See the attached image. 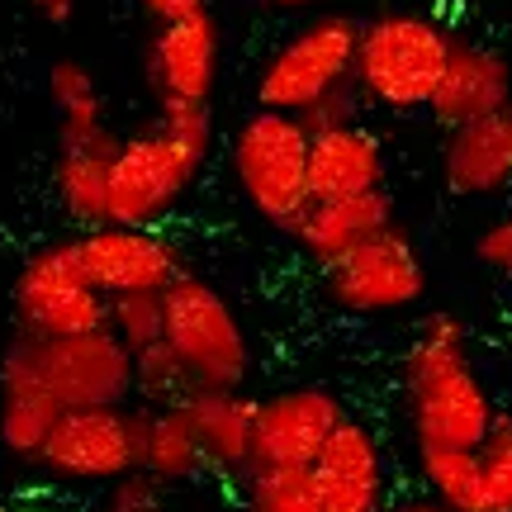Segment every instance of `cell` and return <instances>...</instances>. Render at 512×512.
Returning a JSON list of instances; mask_svg holds the SVG:
<instances>
[{
  "mask_svg": "<svg viewBox=\"0 0 512 512\" xmlns=\"http://www.w3.org/2000/svg\"><path fill=\"white\" fill-rule=\"evenodd\" d=\"M214 147V114L209 105H157V119L138 133L119 138L110 162V223L114 228H147L157 233L181 200L195 190Z\"/></svg>",
  "mask_w": 512,
  "mask_h": 512,
  "instance_id": "obj_1",
  "label": "cell"
},
{
  "mask_svg": "<svg viewBox=\"0 0 512 512\" xmlns=\"http://www.w3.org/2000/svg\"><path fill=\"white\" fill-rule=\"evenodd\" d=\"M403 399L413 418V446H465L475 451L494 432L498 408L484 375L470 361L456 313H427L403 356Z\"/></svg>",
  "mask_w": 512,
  "mask_h": 512,
  "instance_id": "obj_2",
  "label": "cell"
},
{
  "mask_svg": "<svg viewBox=\"0 0 512 512\" xmlns=\"http://www.w3.org/2000/svg\"><path fill=\"white\" fill-rule=\"evenodd\" d=\"M0 384H38L48 399L72 413V408H128L138 399L133 389V351L105 332H81V337H10L0 351Z\"/></svg>",
  "mask_w": 512,
  "mask_h": 512,
  "instance_id": "obj_3",
  "label": "cell"
},
{
  "mask_svg": "<svg viewBox=\"0 0 512 512\" xmlns=\"http://www.w3.org/2000/svg\"><path fill=\"white\" fill-rule=\"evenodd\" d=\"M456 34L432 10H380L361 19L356 86L366 100L394 114H418L432 105Z\"/></svg>",
  "mask_w": 512,
  "mask_h": 512,
  "instance_id": "obj_4",
  "label": "cell"
},
{
  "mask_svg": "<svg viewBox=\"0 0 512 512\" xmlns=\"http://www.w3.org/2000/svg\"><path fill=\"white\" fill-rule=\"evenodd\" d=\"M162 304L166 347L190 375V389H242L252 375V342L233 299L214 280L181 271L166 285Z\"/></svg>",
  "mask_w": 512,
  "mask_h": 512,
  "instance_id": "obj_5",
  "label": "cell"
},
{
  "mask_svg": "<svg viewBox=\"0 0 512 512\" xmlns=\"http://www.w3.org/2000/svg\"><path fill=\"white\" fill-rule=\"evenodd\" d=\"M233 176L242 200L271 228L294 233L313 204L309 195V128L294 114L252 110L233 133Z\"/></svg>",
  "mask_w": 512,
  "mask_h": 512,
  "instance_id": "obj_6",
  "label": "cell"
},
{
  "mask_svg": "<svg viewBox=\"0 0 512 512\" xmlns=\"http://www.w3.org/2000/svg\"><path fill=\"white\" fill-rule=\"evenodd\" d=\"M356 43H361V19L342 10L313 15L266 57L256 76V110L294 114V119L313 110L323 95L356 81Z\"/></svg>",
  "mask_w": 512,
  "mask_h": 512,
  "instance_id": "obj_7",
  "label": "cell"
},
{
  "mask_svg": "<svg viewBox=\"0 0 512 512\" xmlns=\"http://www.w3.org/2000/svg\"><path fill=\"white\" fill-rule=\"evenodd\" d=\"M10 309H15V332L34 342L110 328V299L86 280L72 238H57L24 256L10 285Z\"/></svg>",
  "mask_w": 512,
  "mask_h": 512,
  "instance_id": "obj_8",
  "label": "cell"
},
{
  "mask_svg": "<svg viewBox=\"0 0 512 512\" xmlns=\"http://www.w3.org/2000/svg\"><path fill=\"white\" fill-rule=\"evenodd\" d=\"M323 294L337 313L351 318H380V313L413 309L427 294V266L418 256V242L389 223L384 233L361 242L342 261L323 266Z\"/></svg>",
  "mask_w": 512,
  "mask_h": 512,
  "instance_id": "obj_9",
  "label": "cell"
},
{
  "mask_svg": "<svg viewBox=\"0 0 512 512\" xmlns=\"http://www.w3.org/2000/svg\"><path fill=\"white\" fill-rule=\"evenodd\" d=\"M38 470L57 484L110 489L138 470L133 456V403L128 408H72L62 413L38 456Z\"/></svg>",
  "mask_w": 512,
  "mask_h": 512,
  "instance_id": "obj_10",
  "label": "cell"
},
{
  "mask_svg": "<svg viewBox=\"0 0 512 512\" xmlns=\"http://www.w3.org/2000/svg\"><path fill=\"white\" fill-rule=\"evenodd\" d=\"M347 418V403L323 384H294L266 394L256 408V465L313 470V460L323 456V446Z\"/></svg>",
  "mask_w": 512,
  "mask_h": 512,
  "instance_id": "obj_11",
  "label": "cell"
},
{
  "mask_svg": "<svg viewBox=\"0 0 512 512\" xmlns=\"http://www.w3.org/2000/svg\"><path fill=\"white\" fill-rule=\"evenodd\" d=\"M76 261L105 299L124 294H162L181 275V256L162 233L147 228H91L76 233Z\"/></svg>",
  "mask_w": 512,
  "mask_h": 512,
  "instance_id": "obj_12",
  "label": "cell"
},
{
  "mask_svg": "<svg viewBox=\"0 0 512 512\" xmlns=\"http://www.w3.org/2000/svg\"><path fill=\"white\" fill-rule=\"evenodd\" d=\"M313 503L318 512H384L389 508V456L380 432L361 418H347L323 456L313 460Z\"/></svg>",
  "mask_w": 512,
  "mask_h": 512,
  "instance_id": "obj_13",
  "label": "cell"
},
{
  "mask_svg": "<svg viewBox=\"0 0 512 512\" xmlns=\"http://www.w3.org/2000/svg\"><path fill=\"white\" fill-rule=\"evenodd\" d=\"M219 57L223 34L209 10L195 19H181V24H162L143 57L147 86L157 95V105H166V100L209 105V95L219 86Z\"/></svg>",
  "mask_w": 512,
  "mask_h": 512,
  "instance_id": "obj_14",
  "label": "cell"
},
{
  "mask_svg": "<svg viewBox=\"0 0 512 512\" xmlns=\"http://www.w3.org/2000/svg\"><path fill=\"white\" fill-rule=\"evenodd\" d=\"M508 105H512V62L489 43L456 38L451 57H446V72L437 81V95L427 105L432 124L451 133V128L489 119V114L508 110Z\"/></svg>",
  "mask_w": 512,
  "mask_h": 512,
  "instance_id": "obj_15",
  "label": "cell"
},
{
  "mask_svg": "<svg viewBox=\"0 0 512 512\" xmlns=\"http://www.w3.org/2000/svg\"><path fill=\"white\" fill-rule=\"evenodd\" d=\"M256 408L261 399H247L242 389H195L181 403L190 432L200 441L204 470L238 484L256 465Z\"/></svg>",
  "mask_w": 512,
  "mask_h": 512,
  "instance_id": "obj_16",
  "label": "cell"
},
{
  "mask_svg": "<svg viewBox=\"0 0 512 512\" xmlns=\"http://www.w3.org/2000/svg\"><path fill=\"white\" fill-rule=\"evenodd\" d=\"M441 181L451 195L484 200L512 185V105L508 110L451 128L441 143Z\"/></svg>",
  "mask_w": 512,
  "mask_h": 512,
  "instance_id": "obj_17",
  "label": "cell"
},
{
  "mask_svg": "<svg viewBox=\"0 0 512 512\" xmlns=\"http://www.w3.org/2000/svg\"><path fill=\"white\" fill-rule=\"evenodd\" d=\"M124 133H91V138H72L57 143L53 152V195L76 223V233L91 228H110V162L119 152Z\"/></svg>",
  "mask_w": 512,
  "mask_h": 512,
  "instance_id": "obj_18",
  "label": "cell"
},
{
  "mask_svg": "<svg viewBox=\"0 0 512 512\" xmlns=\"http://www.w3.org/2000/svg\"><path fill=\"white\" fill-rule=\"evenodd\" d=\"M384 190V147L366 124L309 133V195L313 200H356Z\"/></svg>",
  "mask_w": 512,
  "mask_h": 512,
  "instance_id": "obj_19",
  "label": "cell"
},
{
  "mask_svg": "<svg viewBox=\"0 0 512 512\" xmlns=\"http://www.w3.org/2000/svg\"><path fill=\"white\" fill-rule=\"evenodd\" d=\"M389 223H394V200H389V190H375V195H356V200H313L304 209V219L294 223L290 238L323 271L347 252H356L361 242H370L375 233H384Z\"/></svg>",
  "mask_w": 512,
  "mask_h": 512,
  "instance_id": "obj_20",
  "label": "cell"
},
{
  "mask_svg": "<svg viewBox=\"0 0 512 512\" xmlns=\"http://www.w3.org/2000/svg\"><path fill=\"white\" fill-rule=\"evenodd\" d=\"M133 456L147 479H157L162 489L171 484H195L204 475L200 441L185 422L181 403L176 408H152V403H133Z\"/></svg>",
  "mask_w": 512,
  "mask_h": 512,
  "instance_id": "obj_21",
  "label": "cell"
},
{
  "mask_svg": "<svg viewBox=\"0 0 512 512\" xmlns=\"http://www.w3.org/2000/svg\"><path fill=\"white\" fill-rule=\"evenodd\" d=\"M57 418H62V408L38 384H0V446L15 460L38 465Z\"/></svg>",
  "mask_w": 512,
  "mask_h": 512,
  "instance_id": "obj_22",
  "label": "cell"
},
{
  "mask_svg": "<svg viewBox=\"0 0 512 512\" xmlns=\"http://www.w3.org/2000/svg\"><path fill=\"white\" fill-rule=\"evenodd\" d=\"M48 95H53V114H57V143L91 138V133H105V128H110L100 86H95V76L86 62L57 57L53 72H48Z\"/></svg>",
  "mask_w": 512,
  "mask_h": 512,
  "instance_id": "obj_23",
  "label": "cell"
},
{
  "mask_svg": "<svg viewBox=\"0 0 512 512\" xmlns=\"http://www.w3.org/2000/svg\"><path fill=\"white\" fill-rule=\"evenodd\" d=\"M418 475L427 498L451 512H479V460L465 446H418Z\"/></svg>",
  "mask_w": 512,
  "mask_h": 512,
  "instance_id": "obj_24",
  "label": "cell"
},
{
  "mask_svg": "<svg viewBox=\"0 0 512 512\" xmlns=\"http://www.w3.org/2000/svg\"><path fill=\"white\" fill-rule=\"evenodd\" d=\"M242 512H318L309 470H280V465H252L233 484Z\"/></svg>",
  "mask_w": 512,
  "mask_h": 512,
  "instance_id": "obj_25",
  "label": "cell"
},
{
  "mask_svg": "<svg viewBox=\"0 0 512 512\" xmlns=\"http://www.w3.org/2000/svg\"><path fill=\"white\" fill-rule=\"evenodd\" d=\"M479 460V512H512V413H498L494 432L475 446Z\"/></svg>",
  "mask_w": 512,
  "mask_h": 512,
  "instance_id": "obj_26",
  "label": "cell"
},
{
  "mask_svg": "<svg viewBox=\"0 0 512 512\" xmlns=\"http://www.w3.org/2000/svg\"><path fill=\"white\" fill-rule=\"evenodd\" d=\"M133 389H138V403H152V408H176L185 403L195 389H190V375L181 370L176 351L157 342L133 356Z\"/></svg>",
  "mask_w": 512,
  "mask_h": 512,
  "instance_id": "obj_27",
  "label": "cell"
},
{
  "mask_svg": "<svg viewBox=\"0 0 512 512\" xmlns=\"http://www.w3.org/2000/svg\"><path fill=\"white\" fill-rule=\"evenodd\" d=\"M162 294H124V299H110V332L133 351V356L147 347H157V342H166Z\"/></svg>",
  "mask_w": 512,
  "mask_h": 512,
  "instance_id": "obj_28",
  "label": "cell"
},
{
  "mask_svg": "<svg viewBox=\"0 0 512 512\" xmlns=\"http://www.w3.org/2000/svg\"><path fill=\"white\" fill-rule=\"evenodd\" d=\"M361 110H366V95H361V86H356V81H347V86H337L332 95H323L313 110L299 114V124L309 128V133L356 128V124H361Z\"/></svg>",
  "mask_w": 512,
  "mask_h": 512,
  "instance_id": "obj_29",
  "label": "cell"
},
{
  "mask_svg": "<svg viewBox=\"0 0 512 512\" xmlns=\"http://www.w3.org/2000/svg\"><path fill=\"white\" fill-rule=\"evenodd\" d=\"M162 494L166 489L157 479L133 470V475L114 479L110 489H105V512H162Z\"/></svg>",
  "mask_w": 512,
  "mask_h": 512,
  "instance_id": "obj_30",
  "label": "cell"
},
{
  "mask_svg": "<svg viewBox=\"0 0 512 512\" xmlns=\"http://www.w3.org/2000/svg\"><path fill=\"white\" fill-rule=\"evenodd\" d=\"M475 256H479V266H489L494 275L512 280V214L494 219L484 233H479V238H475Z\"/></svg>",
  "mask_w": 512,
  "mask_h": 512,
  "instance_id": "obj_31",
  "label": "cell"
},
{
  "mask_svg": "<svg viewBox=\"0 0 512 512\" xmlns=\"http://www.w3.org/2000/svg\"><path fill=\"white\" fill-rule=\"evenodd\" d=\"M138 5H143L147 15L157 19V29H162V24H181V19H195V15H204V10H209L204 0H138Z\"/></svg>",
  "mask_w": 512,
  "mask_h": 512,
  "instance_id": "obj_32",
  "label": "cell"
},
{
  "mask_svg": "<svg viewBox=\"0 0 512 512\" xmlns=\"http://www.w3.org/2000/svg\"><path fill=\"white\" fill-rule=\"evenodd\" d=\"M29 5H34L48 24H67V19L76 15V0H29Z\"/></svg>",
  "mask_w": 512,
  "mask_h": 512,
  "instance_id": "obj_33",
  "label": "cell"
},
{
  "mask_svg": "<svg viewBox=\"0 0 512 512\" xmlns=\"http://www.w3.org/2000/svg\"><path fill=\"white\" fill-rule=\"evenodd\" d=\"M384 512H451V508H441L437 498H394Z\"/></svg>",
  "mask_w": 512,
  "mask_h": 512,
  "instance_id": "obj_34",
  "label": "cell"
},
{
  "mask_svg": "<svg viewBox=\"0 0 512 512\" xmlns=\"http://www.w3.org/2000/svg\"><path fill=\"white\" fill-rule=\"evenodd\" d=\"M261 5H271V10H309L318 0H261Z\"/></svg>",
  "mask_w": 512,
  "mask_h": 512,
  "instance_id": "obj_35",
  "label": "cell"
},
{
  "mask_svg": "<svg viewBox=\"0 0 512 512\" xmlns=\"http://www.w3.org/2000/svg\"><path fill=\"white\" fill-rule=\"evenodd\" d=\"M0 512H10V508H5V503H0Z\"/></svg>",
  "mask_w": 512,
  "mask_h": 512,
  "instance_id": "obj_36",
  "label": "cell"
}]
</instances>
